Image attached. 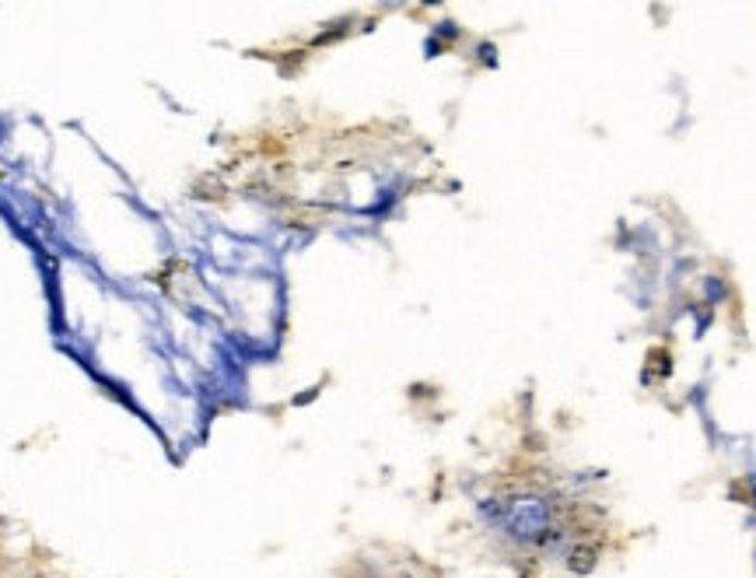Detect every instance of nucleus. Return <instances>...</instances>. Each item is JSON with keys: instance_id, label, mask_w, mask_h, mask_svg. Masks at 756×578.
Instances as JSON below:
<instances>
[{"instance_id": "1", "label": "nucleus", "mask_w": 756, "mask_h": 578, "mask_svg": "<svg viewBox=\"0 0 756 578\" xmlns=\"http://www.w3.org/2000/svg\"><path fill=\"white\" fill-rule=\"evenodd\" d=\"M547 526V511L543 505H536V502H523L515 511H512V530L518 537H536Z\"/></svg>"}]
</instances>
